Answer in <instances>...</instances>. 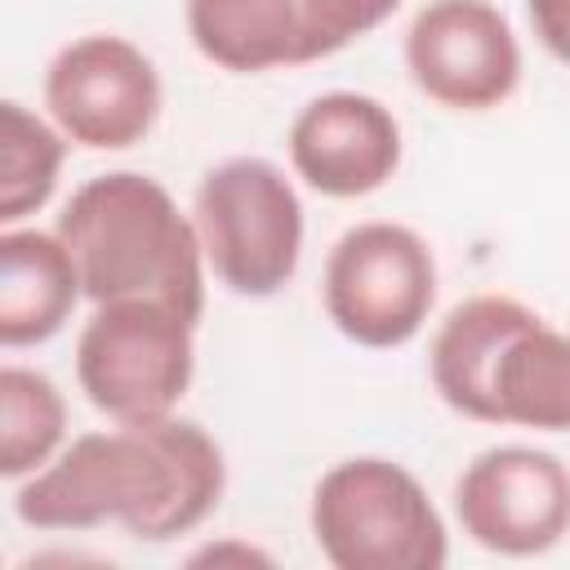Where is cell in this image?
I'll return each instance as SVG.
<instances>
[{
    "label": "cell",
    "instance_id": "2",
    "mask_svg": "<svg viewBox=\"0 0 570 570\" xmlns=\"http://www.w3.org/2000/svg\"><path fill=\"white\" fill-rule=\"evenodd\" d=\"M58 236L76 258L85 298H156L200 321L205 276L196 223L147 174H98L71 191L58 214Z\"/></svg>",
    "mask_w": 570,
    "mask_h": 570
},
{
    "label": "cell",
    "instance_id": "10",
    "mask_svg": "<svg viewBox=\"0 0 570 570\" xmlns=\"http://www.w3.org/2000/svg\"><path fill=\"white\" fill-rule=\"evenodd\" d=\"M410 80L450 111H490L521 80V45L490 0H428L405 31Z\"/></svg>",
    "mask_w": 570,
    "mask_h": 570
},
{
    "label": "cell",
    "instance_id": "8",
    "mask_svg": "<svg viewBox=\"0 0 570 570\" xmlns=\"http://www.w3.org/2000/svg\"><path fill=\"white\" fill-rule=\"evenodd\" d=\"M45 107L71 142L125 151L142 142L160 116V76L125 36H80L62 45L45 71Z\"/></svg>",
    "mask_w": 570,
    "mask_h": 570
},
{
    "label": "cell",
    "instance_id": "16",
    "mask_svg": "<svg viewBox=\"0 0 570 570\" xmlns=\"http://www.w3.org/2000/svg\"><path fill=\"white\" fill-rule=\"evenodd\" d=\"M401 0H298L303 13V40H307V62L338 53L343 45L370 36L379 22L392 18Z\"/></svg>",
    "mask_w": 570,
    "mask_h": 570
},
{
    "label": "cell",
    "instance_id": "9",
    "mask_svg": "<svg viewBox=\"0 0 570 570\" xmlns=\"http://www.w3.org/2000/svg\"><path fill=\"white\" fill-rule=\"evenodd\" d=\"M454 512L485 552L539 557L570 534V468L530 445L481 450L454 481Z\"/></svg>",
    "mask_w": 570,
    "mask_h": 570
},
{
    "label": "cell",
    "instance_id": "5",
    "mask_svg": "<svg viewBox=\"0 0 570 570\" xmlns=\"http://www.w3.org/2000/svg\"><path fill=\"white\" fill-rule=\"evenodd\" d=\"M205 263L245 298L276 294L303 254V205L294 183L263 156H232L196 187L191 209Z\"/></svg>",
    "mask_w": 570,
    "mask_h": 570
},
{
    "label": "cell",
    "instance_id": "4",
    "mask_svg": "<svg viewBox=\"0 0 570 570\" xmlns=\"http://www.w3.org/2000/svg\"><path fill=\"white\" fill-rule=\"evenodd\" d=\"M312 539L334 570H441L445 525L392 459L334 463L312 490Z\"/></svg>",
    "mask_w": 570,
    "mask_h": 570
},
{
    "label": "cell",
    "instance_id": "13",
    "mask_svg": "<svg viewBox=\"0 0 570 570\" xmlns=\"http://www.w3.org/2000/svg\"><path fill=\"white\" fill-rule=\"evenodd\" d=\"M191 45L223 71L307 62L298 0H187Z\"/></svg>",
    "mask_w": 570,
    "mask_h": 570
},
{
    "label": "cell",
    "instance_id": "11",
    "mask_svg": "<svg viewBox=\"0 0 570 570\" xmlns=\"http://www.w3.org/2000/svg\"><path fill=\"white\" fill-rule=\"evenodd\" d=\"M289 160L294 174L321 196H370L401 165V125L379 98L334 89L294 116Z\"/></svg>",
    "mask_w": 570,
    "mask_h": 570
},
{
    "label": "cell",
    "instance_id": "14",
    "mask_svg": "<svg viewBox=\"0 0 570 570\" xmlns=\"http://www.w3.org/2000/svg\"><path fill=\"white\" fill-rule=\"evenodd\" d=\"M67 428V405L53 379L4 365L0 370V472L9 481L49 463Z\"/></svg>",
    "mask_w": 570,
    "mask_h": 570
},
{
    "label": "cell",
    "instance_id": "12",
    "mask_svg": "<svg viewBox=\"0 0 570 570\" xmlns=\"http://www.w3.org/2000/svg\"><path fill=\"white\" fill-rule=\"evenodd\" d=\"M85 294L71 249L58 232L0 236V343L31 347L53 338Z\"/></svg>",
    "mask_w": 570,
    "mask_h": 570
},
{
    "label": "cell",
    "instance_id": "17",
    "mask_svg": "<svg viewBox=\"0 0 570 570\" xmlns=\"http://www.w3.org/2000/svg\"><path fill=\"white\" fill-rule=\"evenodd\" d=\"M530 27L543 49L570 67V0H530Z\"/></svg>",
    "mask_w": 570,
    "mask_h": 570
},
{
    "label": "cell",
    "instance_id": "7",
    "mask_svg": "<svg viewBox=\"0 0 570 570\" xmlns=\"http://www.w3.org/2000/svg\"><path fill=\"white\" fill-rule=\"evenodd\" d=\"M325 312L361 347L410 343L436 303V263L401 223H356L325 258Z\"/></svg>",
    "mask_w": 570,
    "mask_h": 570
},
{
    "label": "cell",
    "instance_id": "6",
    "mask_svg": "<svg viewBox=\"0 0 570 570\" xmlns=\"http://www.w3.org/2000/svg\"><path fill=\"white\" fill-rule=\"evenodd\" d=\"M191 316L156 298L98 303L76 343L80 392L116 423L174 414L191 383Z\"/></svg>",
    "mask_w": 570,
    "mask_h": 570
},
{
    "label": "cell",
    "instance_id": "1",
    "mask_svg": "<svg viewBox=\"0 0 570 570\" xmlns=\"http://www.w3.org/2000/svg\"><path fill=\"white\" fill-rule=\"evenodd\" d=\"M223 450L191 419L120 423L76 436L13 494L31 530H94L120 521L134 539L165 543L196 530L223 499Z\"/></svg>",
    "mask_w": 570,
    "mask_h": 570
},
{
    "label": "cell",
    "instance_id": "15",
    "mask_svg": "<svg viewBox=\"0 0 570 570\" xmlns=\"http://www.w3.org/2000/svg\"><path fill=\"white\" fill-rule=\"evenodd\" d=\"M62 169V138L22 102H0V223L40 209Z\"/></svg>",
    "mask_w": 570,
    "mask_h": 570
},
{
    "label": "cell",
    "instance_id": "3",
    "mask_svg": "<svg viewBox=\"0 0 570 570\" xmlns=\"http://www.w3.org/2000/svg\"><path fill=\"white\" fill-rule=\"evenodd\" d=\"M428 361L441 401L476 423L570 428V334L508 294L459 303L441 321Z\"/></svg>",
    "mask_w": 570,
    "mask_h": 570
}]
</instances>
